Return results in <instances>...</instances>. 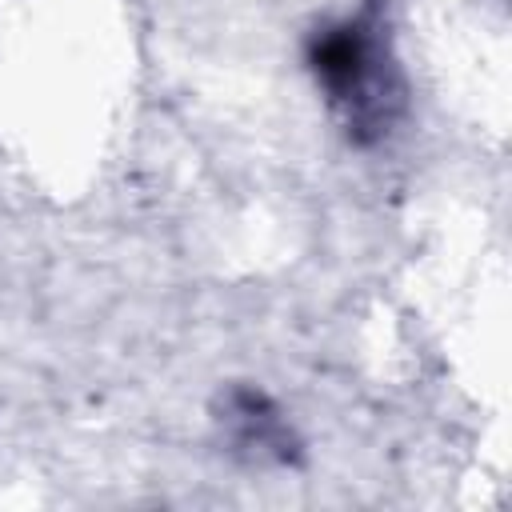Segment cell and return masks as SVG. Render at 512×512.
Instances as JSON below:
<instances>
[{
    "instance_id": "obj_1",
    "label": "cell",
    "mask_w": 512,
    "mask_h": 512,
    "mask_svg": "<svg viewBox=\"0 0 512 512\" xmlns=\"http://www.w3.org/2000/svg\"><path fill=\"white\" fill-rule=\"evenodd\" d=\"M308 68L328 104L340 112L348 140L372 144L396 124L404 108V80L388 52L376 4L316 28L308 40Z\"/></svg>"
},
{
    "instance_id": "obj_2",
    "label": "cell",
    "mask_w": 512,
    "mask_h": 512,
    "mask_svg": "<svg viewBox=\"0 0 512 512\" xmlns=\"http://www.w3.org/2000/svg\"><path fill=\"white\" fill-rule=\"evenodd\" d=\"M228 420L236 424V444L256 448V452H268L276 460H288L292 436H288L280 412L268 404V396H260L252 388H236L228 396Z\"/></svg>"
}]
</instances>
